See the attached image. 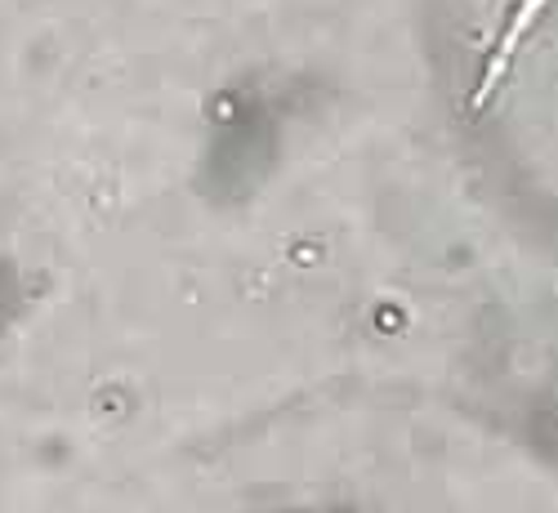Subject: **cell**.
I'll return each mask as SVG.
<instances>
[{
	"label": "cell",
	"mask_w": 558,
	"mask_h": 513,
	"mask_svg": "<svg viewBox=\"0 0 558 513\" xmlns=\"http://www.w3.org/2000/svg\"><path fill=\"white\" fill-rule=\"evenodd\" d=\"M545 10V0H523L519 5V19L509 23V32H505V40L496 45V54H492V63H487V81H483V99H487V89L500 81V72H505V63H509V54L519 50V40H523V32L532 27V19Z\"/></svg>",
	"instance_id": "cell-1"
}]
</instances>
